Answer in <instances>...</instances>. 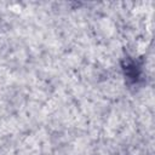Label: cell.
Returning a JSON list of instances; mask_svg holds the SVG:
<instances>
[{
    "instance_id": "1",
    "label": "cell",
    "mask_w": 155,
    "mask_h": 155,
    "mask_svg": "<svg viewBox=\"0 0 155 155\" xmlns=\"http://www.w3.org/2000/svg\"><path fill=\"white\" fill-rule=\"evenodd\" d=\"M122 71L128 84L138 85L143 79V65L136 58L127 57L122 62Z\"/></svg>"
}]
</instances>
